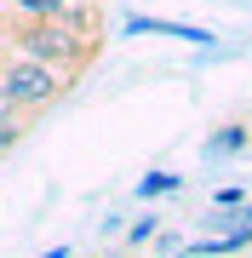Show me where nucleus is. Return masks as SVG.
Returning <instances> with one entry per match:
<instances>
[{"mask_svg":"<svg viewBox=\"0 0 252 258\" xmlns=\"http://www.w3.org/2000/svg\"><path fill=\"white\" fill-rule=\"evenodd\" d=\"M23 109H18V103H12V98H0V155H6V149H18V138H23Z\"/></svg>","mask_w":252,"mask_h":258,"instance_id":"3","label":"nucleus"},{"mask_svg":"<svg viewBox=\"0 0 252 258\" xmlns=\"http://www.w3.org/2000/svg\"><path fill=\"white\" fill-rule=\"evenodd\" d=\"M235 149H246V126H229L218 138H206V155H235Z\"/></svg>","mask_w":252,"mask_h":258,"instance_id":"6","label":"nucleus"},{"mask_svg":"<svg viewBox=\"0 0 252 258\" xmlns=\"http://www.w3.org/2000/svg\"><path fill=\"white\" fill-rule=\"evenodd\" d=\"M172 189H178L172 172H155V178H143V184H138V195H172Z\"/></svg>","mask_w":252,"mask_h":258,"instance_id":"7","label":"nucleus"},{"mask_svg":"<svg viewBox=\"0 0 252 258\" xmlns=\"http://www.w3.org/2000/svg\"><path fill=\"white\" fill-rule=\"evenodd\" d=\"M63 75H57L52 63H40V57H12V63H0V98H12L18 109H40V103H52L57 92H63Z\"/></svg>","mask_w":252,"mask_h":258,"instance_id":"2","label":"nucleus"},{"mask_svg":"<svg viewBox=\"0 0 252 258\" xmlns=\"http://www.w3.org/2000/svg\"><path fill=\"white\" fill-rule=\"evenodd\" d=\"M132 35H178V40H212L206 29H184V23H149V18H132Z\"/></svg>","mask_w":252,"mask_h":258,"instance_id":"4","label":"nucleus"},{"mask_svg":"<svg viewBox=\"0 0 252 258\" xmlns=\"http://www.w3.org/2000/svg\"><path fill=\"white\" fill-rule=\"evenodd\" d=\"M12 40H18L23 57H40V63H52L57 75L75 69L80 57H86V40L63 18H23V29H12Z\"/></svg>","mask_w":252,"mask_h":258,"instance_id":"1","label":"nucleus"},{"mask_svg":"<svg viewBox=\"0 0 252 258\" xmlns=\"http://www.w3.org/2000/svg\"><path fill=\"white\" fill-rule=\"evenodd\" d=\"M40 258H69V247H52V252H40Z\"/></svg>","mask_w":252,"mask_h":258,"instance_id":"8","label":"nucleus"},{"mask_svg":"<svg viewBox=\"0 0 252 258\" xmlns=\"http://www.w3.org/2000/svg\"><path fill=\"white\" fill-rule=\"evenodd\" d=\"M18 18H63V6L69 0H6Z\"/></svg>","mask_w":252,"mask_h":258,"instance_id":"5","label":"nucleus"}]
</instances>
